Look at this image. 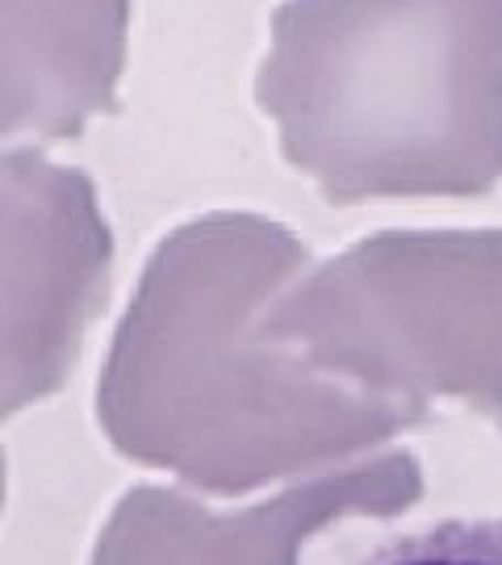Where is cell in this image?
I'll return each mask as SVG.
<instances>
[{
	"label": "cell",
	"mask_w": 502,
	"mask_h": 565,
	"mask_svg": "<svg viewBox=\"0 0 502 565\" xmlns=\"http://www.w3.org/2000/svg\"><path fill=\"white\" fill-rule=\"evenodd\" d=\"M256 102L340 184H473L502 168V0H285Z\"/></svg>",
	"instance_id": "6da1fadb"
},
{
	"label": "cell",
	"mask_w": 502,
	"mask_h": 565,
	"mask_svg": "<svg viewBox=\"0 0 502 565\" xmlns=\"http://www.w3.org/2000/svg\"><path fill=\"white\" fill-rule=\"evenodd\" d=\"M130 0H0V139L76 135L114 109Z\"/></svg>",
	"instance_id": "7a4b0ae2"
},
{
	"label": "cell",
	"mask_w": 502,
	"mask_h": 565,
	"mask_svg": "<svg viewBox=\"0 0 502 565\" xmlns=\"http://www.w3.org/2000/svg\"><path fill=\"white\" fill-rule=\"evenodd\" d=\"M352 565H502V520H440L389 536Z\"/></svg>",
	"instance_id": "3957f363"
}]
</instances>
